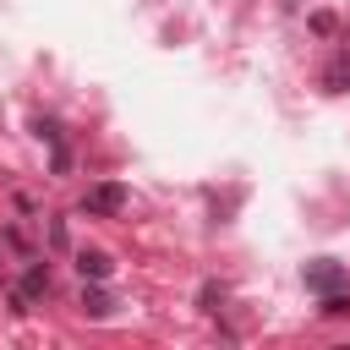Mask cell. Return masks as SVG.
<instances>
[{
	"label": "cell",
	"mask_w": 350,
	"mask_h": 350,
	"mask_svg": "<svg viewBox=\"0 0 350 350\" xmlns=\"http://www.w3.org/2000/svg\"><path fill=\"white\" fill-rule=\"evenodd\" d=\"M82 312H88V317H109V312H115V301H109L104 290H82Z\"/></svg>",
	"instance_id": "cell-6"
},
{
	"label": "cell",
	"mask_w": 350,
	"mask_h": 350,
	"mask_svg": "<svg viewBox=\"0 0 350 350\" xmlns=\"http://www.w3.org/2000/svg\"><path fill=\"white\" fill-rule=\"evenodd\" d=\"M77 273L98 284V279H109V273H115V262H109V252H93V246H82V252H77Z\"/></svg>",
	"instance_id": "cell-3"
},
{
	"label": "cell",
	"mask_w": 350,
	"mask_h": 350,
	"mask_svg": "<svg viewBox=\"0 0 350 350\" xmlns=\"http://www.w3.org/2000/svg\"><path fill=\"white\" fill-rule=\"evenodd\" d=\"M126 186L120 180H98V186H88L82 191V213H93V219H115V213H126Z\"/></svg>",
	"instance_id": "cell-1"
},
{
	"label": "cell",
	"mask_w": 350,
	"mask_h": 350,
	"mask_svg": "<svg viewBox=\"0 0 350 350\" xmlns=\"http://www.w3.org/2000/svg\"><path fill=\"white\" fill-rule=\"evenodd\" d=\"M312 33H323V38H328V33H334V16H328V11H317V16H312Z\"/></svg>",
	"instance_id": "cell-8"
},
{
	"label": "cell",
	"mask_w": 350,
	"mask_h": 350,
	"mask_svg": "<svg viewBox=\"0 0 350 350\" xmlns=\"http://www.w3.org/2000/svg\"><path fill=\"white\" fill-rule=\"evenodd\" d=\"M323 88H328V93H345V88H350V55H345V49L323 66Z\"/></svg>",
	"instance_id": "cell-4"
},
{
	"label": "cell",
	"mask_w": 350,
	"mask_h": 350,
	"mask_svg": "<svg viewBox=\"0 0 350 350\" xmlns=\"http://www.w3.org/2000/svg\"><path fill=\"white\" fill-rule=\"evenodd\" d=\"M219 301H224V284H202V312H219Z\"/></svg>",
	"instance_id": "cell-7"
},
{
	"label": "cell",
	"mask_w": 350,
	"mask_h": 350,
	"mask_svg": "<svg viewBox=\"0 0 350 350\" xmlns=\"http://www.w3.org/2000/svg\"><path fill=\"white\" fill-rule=\"evenodd\" d=\"M49 295V273L38 262H27V279H22V301H44Z\"/></svg>",
	"instance_id": "cell-5"
},
{
	"label": "cell",
	"mask_w": 350,
	"mask_h": 350,
	"mask_svg": "<svg viewBox=\"0 0 350 350\" xmlns=\"http://www.w3.org/2000/svg\"><path fill=\"white\" fill-rule=\"evenodd\" d=\"M345 284H350V273L339 262H312L306 268V290L312 295H328V290H345Z\"/></svg>",
	"instance_id": "cell-2"
}]
</instances>
